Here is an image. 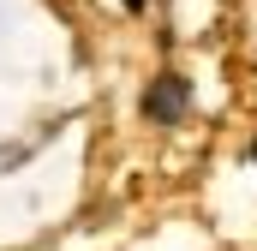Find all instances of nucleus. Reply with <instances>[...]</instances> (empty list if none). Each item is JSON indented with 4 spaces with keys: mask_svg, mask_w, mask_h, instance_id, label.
I'll list each match as a JSON object with an SVG mask.
<instances>
[{
    "mask_svg": "<svg viewBox=\"0 0 257 251\" xmlns=\"http://www.w3.org/2000/svg\"><path fill=\"white\" fill-rule=\"evenodd\" d=\"M186 108H192V84H186V78H174V72L150 78V90H144V120L180 126V120H186Z\"/></svg>",
    "mask_w": 257,
    "mask_h": 251,
    "instance_id": "nucleus-1",
    "label": "nucleus"
},
{
    "mask_svg": "<svg viewBox=\"0 0 257 251\" xmlns=\"http://www.w3.org/2000/svg\"><path fill=\"white\" fill-rule=\"evenodd\" d=\"M120 6H126V12H144V0H120Z\"/></svg>",
    "mask_w": 257,
    "mask_h": 251,
    "instance_id": "nucleus-2",
    "label": "nucleus"
},
{
    "mask_svg": "<svg viewBox=\"0 0 257 251\" xmlns=\"http://www.w3.org/2000/svg\"><path fill=\"white\" fill-rule=\"evenodd\" d=\"M251 162H257V144H251Z\"/></svg>",
    "mask_w": 257,
    "mask_h": 251,
    "instance_id": "nucleus-3",
    "label": "nucleus"
}]
</instances>
